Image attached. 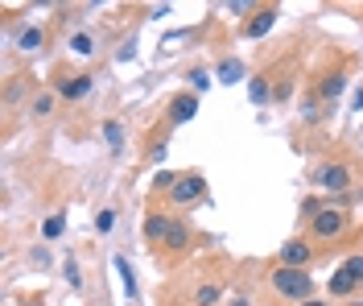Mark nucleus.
Listing matches in <instances>:
<instances>
[{"label": "nucleus", "instance_id": "1", "mask_svg": "<svg viewBox=\"0 0 363 306\" xmlns=\"http://www.w3.org/2000/svg\"><path fill=\"white\" fill-rule=\"evenodd\" d=\"M314 290H318V282L310 278V269H289V265H272L269 269V294L277 302H285V306L310 302Z\"/></svg>", "mask_w": 363, "mask_h": 306}, {"label": "nucleus", "instance_id": "2", "mask_svg": "<svg viewBox=\"0 0 363 306\" xmlns=\"http://www.w3.org/2000/svg\"><path fill=\"white\" fill-rule=\"evenodd\" d=\"M347 228H351V215L342 212V207H322V212L310 219V240L314 244H335V240H342L347 236Z\"/></svg>", "mask_w": 363, "mask_h": 306}, {"label": "nucleus", "instance_id": "3", "mask_svg": "<svg viewBox=\"0 0 363 306\" xmlns=\"http://www.w3.org/2000/svg\"><path fill=\"white\" fill-rule=\"evenodd\" d=\"M355 182V165L351 162H322L314 170V187L326 190V195H342V190H351Z\"/></svg>", "mask_w": 363, "mask_h": 306}, {"label": "nucleus", "instance_id": "4", "mask_svg": "<svg viewBox=\"0 0 363 306\" xmlns=\"http://www.w3.org/2000/svg\"><path fill=\"white\" fill-rule=\"evenodd\" d=\"M203 195H206V178L199 170H190V174H178V182H174V190H169L165 199H169L174 207H194Z\"/></svg>", "mask_w": 363, "mask_h": 306}, {"label": "nucleus", "instance_id": "5", "mask_svg": "<svg viewBox=\"0 0 363 306\" xmlns=\"http://www.w3.org/2000/svg\"><path fill=\"white\" fill-rule=\"evenodd\" d=\"M54 92H58V99H67V104H79V99H87V95L95 92V75H91V71H79V75H58Z\"/></svg>", "mask_w": 363, "mask_h": 306}, {"label": "nucleus", "instance_id": "6", "mask_svg": "<svg viewBox=\"0 0 363 306\" xmlns=\"http://www.w3.org/2000/svg\"><path fill=\"white\" fill-rule=\"evenodd\" d=\"M194 116H199V95L194 92L169 95V104H165V124L169 129H182V124H190Z\"/></svg>", "mask_w": 363, "mask_h": 306}, {"label": "nucleus", "instance_id": "7", "mask_svg": "<svg viewBox=\"0 0 363 306\" xmlns=\"http://www.w3.org/2000/svg\"><path fill=\"white\" fill-rule=\"evenodd\" d=\"M310 261H314V240H306V236L285 240L277 253V265H289V269H310Z\"/></svg>", "mask_w": 363, "mask_h": 306}, {"label": "nucleus", "instance_id": "8", "mask_svg": "<svg viewBox=\"0 0 363 306\" xmlns=\"http://www.w3.org/2000/svg\"><path fill=\"white\" fill-rule=\"evenodd\" d=\"M277 13H281L277 4H256V13H252L248 21H244V29H240V33H244L248 42H256V38H264V33H269L272 25H277Z\"/></svg>", "mask_w": 363, "mask_h": 306}, {"label": "nucleus", "instance_id": "9", "mask_svg": "<svg viewBox=\"0 0 363 306\" xmlns=\"http://www.w3.org/2000/svg\"><path fill=\"white\" fill-rule=\"evenodd\" d=\"M347 83H351V75H347V67H335V71H326L322 79H318V87L314 92L326 99V104H335L342 92H347Z\"/></svg>", "mask_w": 363, "mask_h": 306}, {"label": "nucleus", "instance_id": "10", "mask_svg": "<svg viewBox=\"0 0 363 306\" xmlns=\"http://www.w3.org/2000/svg\"><path fill=\"white\" fill-rule=\"evenodd\" d=\"M355 290H359V282H355L351 273L335 269V273H330V282H326V298H330V302H335V298H339V302H351V298H359Z\"/></svg>", "mask_w": 363, "mask_h": 306}, {"label": "nucleus", "instance_id": "11", "mask_svg": "<svg viewBox=\"0 0 363 306\" xmlns=\"http://www.w3.org/2000/svg\"><path fill=\"white\" fill-rule=\"evenodd\" d=\"M326 112H330V104H326L318 92H306V95H301V116H297V120H301L306 129H314V124L326 120Z\"/></svg>", "mask_w": 363, "mask_h": 306}, {"label": "nucleus", "instance_id": "12", "mask_svg": "<svg viewBox=\"0 0 363 306\" xmlns=\"http://www.w3.org/2000/svg\"><path fill=\"white\" fill-rule=\"evenodd\" d=\"M190 244H194V232H190L182 219H174V224H169V236H165V244H161V248H165L169 257H182V253H190Z\"/></svg>", "mask_w": 363, "mask_h": 306}, {"label": "nucleus", "instance_id": "13", "mask_svg": "<svg viewBox=\"0 0 363 306\" xmlns=\"http://www.w3.org/2000/svg\"><path fill=\"white\" fill-rule=\"evenodd\" d=\"M169 224H174V215H165V212H153L149 219H145V240H149V248H161L165 244V236H169Z\"/></svg>", "mask_w": 363, "mask_h": 306}, {"label": "nucleus", "instance_id": "14", "mask_svg": "<svg viewBox=\"0 0 363 306\" xmlns=\"http://www.w3.org/2000/svg\"><path fill=\"white\" fill-rule=\"evenodd\" d=\"M54 108H58V92H38L33 99H29V116L33 120L54 116Z\"/></svg>", "mask_w": 363, "mask_h": 306}, {"label": "nucleus", "instance_id": "15", "mask_svg": "<svg viewBox=\"0 0 363 306\" xmlns=\"http://www.w3.org/2000/svg\"><path fill=\"white\" fill-rule=\"evenodd\" d=\"M269 83H272L269 75H252V79H248V99L256 104V108H264V104H269L272 95H277V92L269 87Z\"/></svg>", "mask_w": 363, "mask_h": 306}, {"label": "nucleus", "instance_id": "16", "mask_svg": "<svg viewBox=\"0 0 363 306\" xmlns=\"http://www.w3.org/2000/svg\"><path fill=\"white\" fill-rule=\"evenodd\" d=\"M42 46H45V33L38 25H25L21 33H17V50H21V54H38Z\"/></svg>", "mask_w": 363, "mask_h": 306}, {"label": "nucleus", "instance_id": "17", "mask_svg": "<svg viewBox=\"0 0 363 306\" xmlns=\"http://www.w3.org/2000/svg\"><path fill=\"white\" fill-rule=\"evenodd\" d=\"M244 62H240V58H223V62H219V67H215V83H240V79H244Z\"/></svg>", "mask_w": 363, "mask_h": 306}, {"label": "nucleus", "instance_id": "18", "mask_svg": "<svg viewBox=\"0 0 363 306\" xmlns=\"http://www.w3.org/2000/svg\"><path fill=\"white\" fill-rule=\"evenodd\" d=\"M116 273H120V285H124V298L128 302H136V273H133V265H128V257H116Z\"/></svg>", "mask_w": 363, "mask_h": 306}, {"label": "nucleus", "instance_id": "19", "mask_svg": "<svg viewBox=\"0 0 363 306\" xmlns=\"http://www.w3.org/2000/svg\"><path fill=\"white\" fill-rule=\"evenodd\" d=\"M104 141H108V149H112V153H124V124H120V120H104Z\"/></svg>", "mask_w": 363, "mask_h": 306}, {"label": "nucleus", "instance_id": "20", "mask_svg": "<svg viewBox=\"0 0 363 306\" xmlns=\"http://www.w3.org/2000/svg\"><path fill=\"white\" fill-rule=\"evenodd\" d=\"M67 50H70V54H74V58H91V54H95V38H91V33H83V29H79V33H70Z\"/></svg>", "mask_w": 363, "mask_h": 306}, {"label": "nucleus", "instance_id": "21", "mask_svg": "<svg viewBox=\"0 0 363 306\" xmlns=\"http://www.w3.org/2000/svg\"><path fill=\"white\" fill-rule=\"evenodd\" d=\"M62 232H67V215L54 212V215H45L42 219V240H58Z\"/></svg>", "mask_w": 363, "mask_h": 306}, {"label": "nucleus", "instance_id": "22", "mask_svg": "<svg viewBox=\"0 0 363 306\" xmlns=\"http://www.w3.org/2000/svg\"><path fill=\"white\" fill-rule=\"evenodd\" d=\"M219 294H223V290H219L215 282H203V285H199V298H194V306H215V302H219Z\"/></svg>", "mask_w": 363, "mask_h": 306}, {"label": "nucleus", "instance_id": "23", "mask_svg": "<svg viewBox=\"0 0 363 306\" xmlns=\"http://www.w3.org/2000/svg\"><path fill=\"white\" fill-rule=\"evenodd\" d=\"M112 228H116V207H104V212L95 215V232H99V236H108Z\"/></svg>", "mask_w": 363, "mask_h": 306}, {"label": "nucleus", "instance_id": "24", "mask_svg": "<svg viewBox=\"0 0 363 306\" xmlns=\"http://www.w3.org/2000/svg\"><path fill=\"white\" fill-rule=\"evenodd\" d=\"M339 269H342V273H351L355 282H363V253H351V257L342 261Z\"/></svg>", "mask_w": 363, "mask_h": 306}, {"label": "nucleus", "instance_id": "25", "mask_svg": "<svg viewBox=\"0 0 363 306\" xmlns=\"http://www.w3.org/2000/svg\"><path fill=\"white\" fill-rule=\"evenodd\" d=\"M322 207H326V199H318V195H310V199H301V219L310 224V219H314V215L322 212Z\"/></svg>", "mask_w": 363, "mask_h": 306}, {"label": "nucleus", "instance_id": "26", "mask_svg": "<svg viewBox=\"0 0 363 306\" xmlns=\"http://www.w3.org/2000/svg\"><path fill=\"white\" fill-rule=\"evenodd\" d=\"M190 83H194L190 92H194V95H203L206 87H215V75H206V71H190Z\"/></svg>", "mask_w": 363, "mask_h": 306}, {"label": "nucleus", "instance_id": "27", "mask_svg": "<svg viewBox=\"0 0 363 306\" xmlns=\"http://www.w3.org/2000/svg\"><path fill=\"white\" fill-rule=\"evenodd\" d=\"M67 285L70 290H83V273H79V261L67 253Z\"/></svg>", "mask_w": 363, "mask_h": 306}, {"label": "nucleus", "instance_id": "28", "mask_svg": "<svg viewBox=\"0 0 363 306\" xmlns=\"http://www.w3.org/2000/svg\"><path fill=\"white\" fill-rule=\"evenodd\" d=\"M174 182H178V174H174V170H157V174H153V187L165 190V195L174 190Z\"/></svg>", "mask_w": 363, "mask_h": 306}, {"label": "nucleus", "instance_id": "29", "mask_svg": "<svg viewBox=\"0 0 363 306\" xmlns=\"http://www.w3.org/2000/svg\"><path fill=\"white\" fill-rule=\"evenodd\" d=\"M29 265H33V269H50V248H45V244H38V248L29 253Z\"/></svg>", "mask_w": 363, "mask_h": 306}, {"label": "nucleus", "instance_id": "30", "mask_svg": "<svg viewBox=\"0 0 363 306\" xmlns=\"http://www.w3.org/2000/svg\"><path fill=\"white\" fill-rule=\"evenodd\" d=\"M227 13H231V17H240V13H256V4H252V0H231Z\"/></svg>", "mask_w": 363, "mask_h": 306}, {"label": "nucleus", "instance_id": "31", "mask_svg": "<svg viewBox=\"0 0 363 306\" xmlns=\"http://www.w3.org/2000/svg\"><path fill=\"white\" fill-rule=\"evenodd\" d=\"M17 95H21V79H13V83H9V87H4V99H9V104H13V99H17Z\"/></svg>", "mask_w": 363, "mask_h": 306}, {"label": "nucleus", "instance_id": "32", "mask_svg": "<svg viewBox=\"0 0 363 306\" xmlns=\"http://www.w3.org/2000/svg\"><path fill=\"white\" fill-rule=\"evenodd\" d=\"M351 112H355V116H359V112H363V87H359V92H355V95H351Z\"/></svg>", "mask_w": 363, "mask_h": 306}, {"label": "nucleus", "instance_id": "33", "mask_svg": "<svg viewBox=\"0 0 363 306\" xmlns=\"http://www.w3.org/2000/svg\"><path fill=\"white\" fill-rule=\"evenodd\" d=\"M149 158H153V162H161V158H165V141L153 145V149H149Z\"/></svg>", "mask_w": 363, "mask_h": 306}, {"label": "nucleus", "instance_id": "34", "mask_svg": "<svg viewBox=\"0 0 363 306\" xmlns=\"http://www.w3.org/2000/svg\"><path fill=\"white\" fill-rule=\"evenodd\" d=\"M297 306H335L330 298H310V302H297Z\"/></svg>", "mask_w": 363, "mask_h": 306}, {"label": "nucleus", "instance_id": "35", "mask_svg": "<svg viewBox=\"0 0 363 306\" xmlns=\"http://www.w3.org/2000/svg\"><path fill=\"white\" fill-rule=\"evenodd\" d=\"M227 306H252V298H244V294H235V298H231Z\"/></svg>", "mask_w": 363, "mask_h": 306}, {"label": "nucleus", "instance_id": "36", "mask_svg": "<svg viewBox=\"0 0 363 306\" xmlns=\"http://www.w3.org/2000/svg\"><path fill=\"white\" fill-rule=\"evenodd\" d=\"M342 306H363V298H351V302H342Z\"/></svg>", "mask_w": 363, "mask_h": 306}, {"label": "nucleus", "instance_id": "37", "mask_svg": "<svg viewBox=\"0 0 363 306\" xmlns=\"http://www.w3.org/2000/svg\"><path fill=\"white\" fill-rule=\"evenodd\" d=\"M25 306H45V302H25Z\"/></svg>", "mask_w": 363, "mask_h": 306}]
</instances>
